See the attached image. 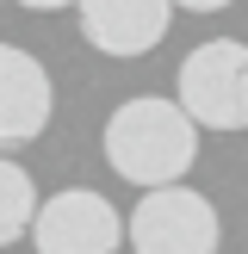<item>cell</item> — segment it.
I'll use <instances>...</instances> for the list:
<instances>
[{"label":"cell","mask_w":248,"mask_h":254,"mask_svg":"<svg viewBox=\"0 0 248 254\" xmlns=\"http://www.w3.org/2000/svg\"><path fill=\"white\" fill-rule=\"evenodd\" d=\"M198 130L205 124L186 112V99H124L106 118V161L130 186H168L186 180L198 161Z\"/></svg>","instance_id":"1"},{"label":"cell","mask_w":248,"mask_h":254,"mask_svg":"<svg viewBox=\"0 0 248 254\" xmlns=\"http://www.w3.org/2000/svg\"><path fill=\"white\" fill-rule=\"evenodd\" d=\"M174 93L205 130H248V44L211 37V44L186 50L174 68Z\"/></svg>","instance_id":"2"},{"label":"cell","mask_w":248,"mask_h":254,"mask_svg":"<svg viewBox=\"0 0 248 254\" xmlns=\"http://www.w3.org/2000/svg\"><path fill=\"white\" fill-rule=\"evenodd\" d=\"M130 248L136 254H211L223 248V217L205 192L168 180V186H143L130 211Z\"/></svg>","instance_id":"3"},{"label":"cell","mask_w":248,"mask_h":254,"mask_svg":"<svg viewBox=\"0 0 248 254\" xmlns=\"http://www.w3.org/2000/svg\"><path fill=\"white\" fill-rule=\"evenodd\" d=\"M130 242V223L112 211L106 192L93 186H62L37 205V223H31V248L44 254H112Z\"/></svg>","instance_id":"4"},{"label":"cell","mask_w":248,"mask_h":254,"mask_svg":"<svg viewBox=\"0 0 248 254\" xmlns=\"http://www.w3.org/2000/svg\"><path fill=\"white\" fill-rule=\"evenodd\" d=\"M56 112V87L50 68L19 44H0V149H25L50 130Z\"/></svg>","instance_id":"5"},{"label":"cell","mask_w":248,"mask_h":254,"mask_svg":"<svg viewBox=\"0 0 248 254\" xmlns=\"http://www.w3.org/2000/svg\"><path fill=\"white\" fill-rule=\"evenodd\" d=\"M81 37L99 56H149V50L168 37L174 0H81Z\"/></svg>","instance_id":"6"},{"label":"cell","mask_w":248,"mask_h":254,"mask_svg":"<svg viewBox=\"0 0 248 254\" xmlns=\"http://www.w3.org/2000/svg\"><path fill=\"white\" fill-rule=\"evenodd\" d=\"M31 223H37V186H31V174L0 149V248H12L19 236H31Z\"/></svg>","instance_id":"7"},{"label":"cell","mask_w":248,"mask_h":254,"mask_svg":"<svg viewBox=\"0 0 248 254\" xmlns=\"http://www.w3.org/2000/svg\"><path fill=\"white\" fill-rule=\"evenodd\" d=\"M25 12H62V6H81V0H19Z\"/></svg>","instance_id":"8"},{"label":"cell","mask_w":248,"mask_h":254,"mask_svg":"<svg viewBox=\"0 0 248 254\" xmlns=\"http://www.w3.org/2000/svg\"><path fill=\"white\" fill-rule=\"evenodd\" d=\"M174 6H186V12H223L230 0H174Z\"/></svg>","instance_id":"9"}]
</instances>
